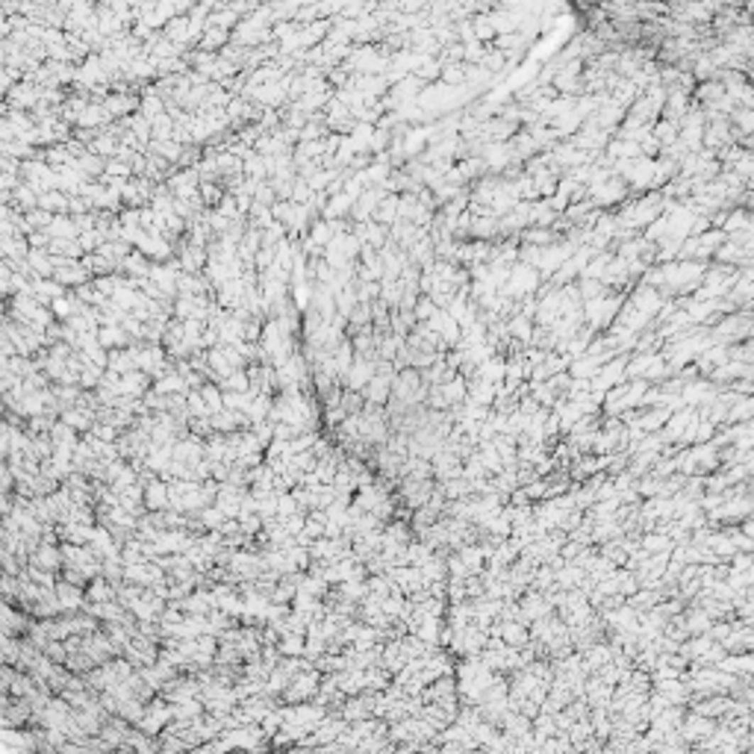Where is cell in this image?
Here are the masks:
<instances>
[{"label": "cell", "mask_w": 754, "mask_h": 754, "mask_svg": "<svg viewBox=\"0 0 754 754\" xmlns=\"http://www.w3.org/2000/svg\"><path fill=\"white\" fill-rule=\"evenodd\" d=\"M439 389H442V395H445V401H448V407L451 404H463L466 401V392H469V383L463 381L460 374H454L451 381H445V383H439Z\"/></svg>", "instance_id": "6da1fadb"}, {"label": "cell", "mask_w": 754, "mask_h": 754, "mask_svg": "<svg viewBox=\"0 0 754 754\" xmlns=\"http://www.w3.org/2000/svg\"><path fill=\"white\" fill-rule=\"evenodd\" d=\"M148 504L151 507H165L168 504V489H163L160 483L148 489Z\"/></svg>", "instance_id": "7a4b0ae2"}, {"label": "cell", "mask_w": 754, "mask_h": 754, "mask_svg": "<svg viewBox=\"0 0 754 754\" xmlns=\"http://www.w3.org/2000/svg\"><path fill=\"white\" fill-rule=\"evenodd\" d=\"M510 333H513V336H519V339H525V342L530 339V333H528V322H525V319H515V322L510 324Z\"/></svg>", "instance_id": "3957f363"}, {"label": "cell", "mask_w": 754, "mask_h": 754, "mask_svg": "<svg viewBox=\"0 0 754 754\" xmlns=\"http://www.w3.org/2000/svg\"><path fill=\"white\" fill-rule=\"evenodd\" d=\"M433 312H436V310H433V301H430V297H425V301L419 304V310H415V315H419V319H430Z\"/></svg>", "instance_id": "277c9868"}]
</instances>
